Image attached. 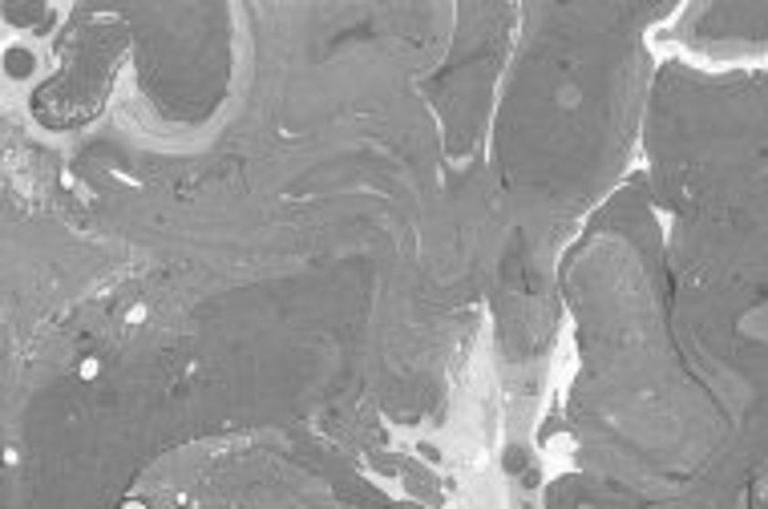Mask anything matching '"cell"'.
<instances>
[{"instance_id": "6da1fadb", "label": "cell", "mask_w": 768, "mask_h": 509, "mask_svg": "<svg viewBox=\"0 0 768 509\" xmlns=\"http://www.w3.org/2000/svg\"><path fill=\"white\" fill-rule=\"evenodd\" d=\"M98 372H101L98 360H86V364H81V376H86V380H89V376H98Z\"/></svg>"}, {"instance_id": "7a4b0ae2", "label": "cell", "mask_w": 768, "mask_h": 509, "mask_svg": "<svg viewBox=\"0 0 768 509\" xmlns=\"http://www.w3.org/2000/svg\"><path fill=\"white\" fill-rule=\"evenodd\" d=\"M121 509H146V505H138V502H126V505H121Z\"/></svg>"}]
</instances>
